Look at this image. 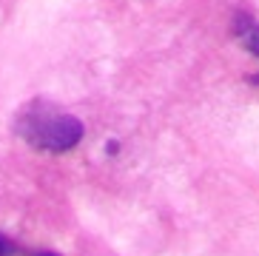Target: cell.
<instances>
[{"label": "cell", "mask_w": 259, "mask_h": 256, "mask_svg": "<svg viewBox=\"0 0 259 256\" xmlns=\"http://www.w3.org/2000/svg\"><path fill=\"white\" fill-rule=\"evenodd\" d=\"M15 253H17V245L0 234V256H15Z\"/></svg>", "instance_id": "obj_3"}, {"label": "cell", "mask_w": 259, "mask_h": 256, "mask_svg": "<svg viewBox=\"0 0 259 256\" xmlns=\"http://www.w3.org/2000/svg\"><path fill=\"white\" fill-rule=\"evenodd\" d=\"M15 131L31 148L49 151V154L71 151L83 140V122L77 120L74 114L57 111V108L46 106V103L26 106L15 122Z\"/></svg>", "instance_id": "obj_1"}, {"label": "cell", "mask_w": 259, "mask_h": 256, "mask_svg": "<svg viewBox=\"0 0 259 256\" xmlns=\"http://www.w3.org/2000/svg\"><path fill=\"white\" fill-rule=\"evenodd\" d=\"M234 37L239 40V43L248 49V52L253 54L259 60V23L253 20L251 15H245V12H239V15L234 17ZM251 83L259 86V71L251 77Z\"/></svg>", "instance_id": "obj_2"}, {"label": "cell", "mask_w": 259, "mask_h": 256, "mask_svg": "<svg viewBox=\"0 0 259 256\" xmlns=\"http://www.w3.org/2000/svg\"><path fill=\"white\" fill-rule=\"evenodd\" d=\"M37 256H57V253H49V250H43V253H37Z\"/></svg>", "instance_id": "obj_4"}]
</instances>
